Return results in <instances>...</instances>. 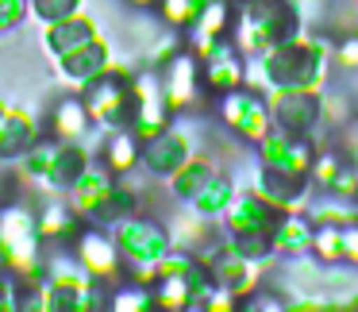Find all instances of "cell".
<instances>
[{
	"label": "cell",
	"instance_id": "cell-6",
	"mask_svg": "<svg viewBox=\"0 0 358 312\" xmlns=\"http://www.w3.org/2000/svg\"><path fill=\"white\" fill-rule=\"evenodd\" d=\"M135 4H150V0H135Z\"/></svg>",
	"mask_w": 358,
	"mask_h": 312
},
{
	"label": "cell",
	"instance_id": "cell-5",
	"mask_svg": "<svg viewBox=\"0 0 358 312\" xmlns=\"http://www.w3.org/2000/svg\"><path fill=\"white\" fill-rule=\"evenodd\" d=\"M339 58H343V66H355V62H358V43H347Z\"/></svg>",
	"mask_w": 358,
	"mask_h": 312
},
{
	"label": "cell",
	"instance_id": "cell-1",
	"mask_svg": "<svg viewBox=\"0 0 358 312\" xmlns=\"http://www.w3.org/2000/svg\"><path fill=\"white\" fill-rule=\"evenodd\" d=\"M81 258L93 274H108L116 266V255H112V243H104L101 235H85L81 239Z\"/></svg>",
	"mask_w": 358,
	"mask_h": 312
},
{
	"label": "cell",
	"instance_id": "cell-2",
	"mask_svg": "<svg viewBox=\"0 0 358 312\" xmlns=\"http://www.w3.org/2000/svg\"><path fill=\"white\" fill-rule=\"evenodd\" d=\"M58 124H62V132H78V127H85V116H81L78 104H66L62 116H58Z\"/></svg>",
	"mask_w": 358,
	"mask_h": 312
},
{
	"label": "cell",
	"instance_id": "cell-3",
	"mask_svg": "<svg viewBox=\"0 0 358 312\" xmlns=\"http://www.w3.org/2000/svg\"><path fill=\"white\" fill-rule=\"evenodd\" d=\"M324 116L327 120H343V116H347V101H343V97H327V101H324Z\"/></svg>",
	"mask_w": 358,
	"mask_h": 312
},
{
	"label": "cell",
	"instance_id": "cell-4",
	"mask_svg": "<svg viewBox=\"0 0 358 312\" xmlns=\"http://www.w3.org/2000/svg\"><path fill=\"white\" fill-rule=\"evenodd\" d=\"M316 178H320V181H335V178H339V162H335V158L320 162V166H316Z\"/></svg>",
	"mask_w": 358,
	"mask_h": 312
}]
</instances>
